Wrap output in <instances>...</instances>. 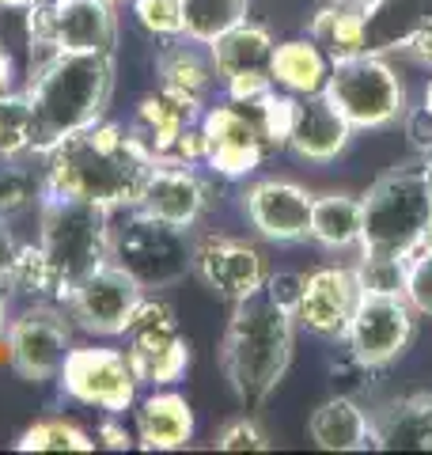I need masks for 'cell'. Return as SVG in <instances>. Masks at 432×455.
<instances>
[{"instance_id": "9c48e42d", "label": "cell", "mask_w": 432, "mask_h": 455, "mask_svg": "<svg viewBox=\"0 0 432 455\" xmlns=\"http://www.w3.org/2000/svg\"><path fill=\"white\" fill-rule=\"evenodd\" d=\"M125 338V357L133 364V372L148 387H171L186 376L190 368V341L182 338L175 307L160 296H144Z\"/></svg>"}, {"instance_id": "7a4b0ae2", "label": "cell", "mask_w": 432, "mask_h": 455, "mask_svg": "<svg viewBox=\"0 0 432 455\" xmlns=\"http://www.w3.org/2000/svg\"><path fill=\"white\" fill-rule=\"evenodd\" d=\"M23 95L31 103V160H42L57 140L107 118L114 95V53H53L27 68Z\"/></svg>"}, {"instance_id": "ee69618b", "label": "cell", "mask_w": 432, "mask_h": 455, "mask_svg": "<svg viewBox=\"0 0 432 455\" xmlns=\"http://www.w3.org/2000/svg\"><path fill=\"white\" fill-rule=\"evenodd\" d=\"M16 239H12V228H8V220L0 217V284H4V277H8V266H12V259H16ZM4 292V289H0Z\"/></svg>"}, {"instance_id": "f1b7e54d", "label": "cell", "mask_w": 432, "mask_h": 455, "mask_svg": "<svg viewBox=\"0 0 432 455\" xmlns=\"http://www.w3.org/2000/svg\"><path fill=\"white\" fill-rule=\"evenodd\" d=\"M308 38L319 42V50L330 57V61H345V57H356L368 50L364 42V12L349 8V4H326L315 12L308 23Z\"/></svg>"}, {"instance_id": "4316f807", "label": "cell", "mask_w": 432, "mask_h": 455, "mask_svg": "<svg viewBox=\"0 0 432 455\" xmlns=\"http://www.w3.org/2000/svg\"><path fill=\"white\" fill-rule=\"evenodd\" d=\"M432 23V0H380L364 12L368 53H395Z\"/></svg>"}, {"instance_id": "52a82bcc", "label": "cell", "mask_w": 432, "mask_h": 455, "mask_svg": "<svg viewBox=\"0 0 432 455\" xmlns=\"http://www.w3.org/2000/svg\"><path fill=\"white\" fill-rule=\"evenodd\" d=\"M326 95L349 118L353 130H391L410 110L406 80L387 61V53L368 50L330 65Z\"/></svg>"}, {"instance_id": "816d5d0a", "label": "cell", "mask_w": 432, "mask_h": 455, "mask_svg": "<svg viewBox=\"0 0 432 455\" xmlns=\"http://www.w3.org/2000/svg\"><path fill=\"white\" fill-rule=\"evenodd\" d=\"M421 103H425V107H428V110H432V80H428V84H425V95H421Z\"/></svg>"}, {"instance_id": "cb8c5ba5", "label": "cell", "mask_w": 432, "mask_h": 455, "mask_svg": "<svg viewBox=\"0 0 432 455\" xmlns=\"http://www.w3.org/2000/svg\"><path fill=\"white\" fill-rule=\"evenodd\" d=\"M156 73H160V88L194 99V103H201V107L209 103V92L216 84L209 46L201 50V42L186 38V35L164 38L160 57H156Z\"/></svg>"}, {"instance_id": "3957f363", "label": "cell", "mask_w": 432, "mask_h": 455, "mask_svg": "<svg viewBox=\"0 0 432 455\" xmlns=\"http://www.w3.org/2000/svg\"><path fill=\"white\" fill-rule=\"evenodd\" d=\"M296 346V311L258 289L232 304L220 338V372L243 406H262L277 391Z\"/></svg>"}, {"instance_id": "8fae6325", "label": "cell", "mask_w": 432, "mask_h": 455, "mask_svg": "<svg viewBox=\"0 0 432 455\" xmlns=\"http://www.w3.org/2000/svg\"><path fill=\"white\" fill-rule=\"evenodd\" d=\"M144 296L148 292H144L122 266H114L107 259V262H99L92 274H84L76 284H72L61 307L68 311V319L76 331L92 334V338H122L129 331V323H133Z\"/></svg>"}, {"instance_id": "1f68e13d", "label": "cell", "mask_w": 432, "mask_h": 455, "mask_svg": "<svg viewBox=\"0 0 432 455\" xmlns=\"http://www.w3.org/2000/svg\"><path fill=\"white\" fill-rule=\"evenodd\" d=\"M42 194H46V179L38 171H31L27 156H20V160L0 156V217L12 220V217H23V212L38 209Z\"/></svg>"}, {"instance_id": "4fadbf2b", "label": "cell", "mask_w": 432, "mask_h": 455, "mask_svg": "<svg viewBox=\"0 0 432 455\" xmlns=\"http://www.w3.org/2000/svg\"><path fill=\"white\" fill-rule=\"evenodd\" d=\"M201 133H205V167L220 179H247L262 167L266 156H273L251 103L224 99L201 110Z\"/></svg>"}, {"instance_id": "d4e9b609", "label": "cell", "mask_w": 432, "mask_h": 455, "mask_svg": "<svg viewBox=\"0 0 432 455\" xmlns=\"http://www.w3.org/2000/svg\"><path fill=\"white\" fill-rule=\"evenodd\" d=\"M330 57L319 50V42L304 38H288L273 46L269 57V76L281 92L288 95H323L330 80Z\"/></svg>"}, {"instance_id": "30bf717a", "label": "cell", "mask_w": 432, "mask_h": 455, "mask_svg": "<svg viewBox=\"0 0 432 455\" xmlns=\"http://www.w3.org/2000/svg\"><path fill=\"white\" fill-rule=\"evenodd\" d=\"M57 387L65 398L107 414H125L137 406L140 379L129 364L125 349L110 346H72L68 357L57 372Z\"/></svg>"}, {"instance_id": "e0dca14e", "label": "cell", "mask_w": 432, "mask_h": 455, "mask_svg": "<svg viewBox=\"0 0 432 455\" xmlns=\"http://www.w3.org/2000/svg\"><path fill=\"white\" fill-rule=\"evenodd\" d=\"M212 205V182L197 164H152L140 187L137 205L144 217H156L175 228H194Z\"/></svg>"}, {"instance_id": "ab89813d", "label": "cell", "mask_w": 432, "mask_h": 455, "mask_svg": "<svg viewBox=\"0 0 432 455\" xmlns=\"http://www.w3.org/2000/svg\"><path fill=\"white\" fill-rule=\"evenodd\" d=\"M402 130H406L413 152L432 156V110H428L425 103L406 110V118H402Z\"/></svg>"}, {"instance_id": "ba28073f", "label": "cell", "mask_w": 432, "mask_h": 455, "mask_svg": "<svg viewBox=\"0 0 432 455\" xmlns=\"http://www.w3.org/2000/svg\"><path fill=\"white\" fill-rule=\"evenodd\" d=\"M118 12L114 0H38L27 8L31 65L53 53H114Z\"/></svg>"}, {"instance_id": "b9f144b4", "label": "cell", "mask_w": 432, "mask_h": 455, "mask_svg": "<svg viewBox=\"0 0 432 455\" xmlns=\"http://www.w3.org/2000/svg\"><path fill=\"white\" fill-rule=\"evenodd\" d=\"M114 418H118V414H110L103 425H99L95 444H103V448H110V451H129V448L137 444V440H133V433H129V429H122V425L114 421Z\"/></svg>"}, {"instance_id": "4dcf8cb0", "label": "cell", "mask_w": 432, "mask_h": 455, "mask_svg": "<svg viewBox=\"0 0 432 455\" xmlns=\"http://www.w3.org/2000/svg\"><path fill=\"white\" fill-rule=\"evenodd\" d=\"M251 16V0H182V35L209 46Z\"/></svg>"}, {"instance_id": "5b68a950", "label": "cell", "mask_w": 432, "mask_h": 455, "mask_svg": "<svg viewBox=\"0 0 432 455\" xmlns=\"http://www.w3.org/2000/svg\"><path fill=\"white\" fill-rule=\"evenodd\" d=\"M360 205H364L360 247L395 251L410 259L421 247L425 228L432 220V190L425 182V167L406 164V167L383 171L368 187V194L360 197Z\"/></svg>"}, {"instance_id": "603a6c76", "label": "cell", "mask_w": 432, "mask_h": 455, "mask_svg": "<svg viewBox=\"0 0 432 455\" xmlns=\"http://www.w3.org/2000/svg\"><path fill=\"white\" fill-rule=\"evenodd\" d=\"M308 436L323 451H368L372 444V414L353 395H330L308 418Z\"/></svg>"}, {"instance_id": "f6af8a7d", "label": "cell", "mask_w": 432, "mask_h": 455, "mask_svg": "<svg viewBox=\"0 0 432 455\" xmlns=\"http://www.w3.org/2000/svg\"><path fill=\"white\" fill-rule=\"evenodd\" d=\"M16 88V61H12V53L0 46V95H8Z\"/></svg>"}, {"instance_id": "ac0fdd59", "label": "cell", "mask_w": 432, "mask_h": 455, "mask_svg": "<svg viewBox=\"0 0 432 455\" xmlns=\"http://www.w3.org/2000/svg\"><path fill=\"white\" fill-rule=\"evenodd\" d=\"M311 205L315 194L288 179H258L243 190V212L269 243H304L311 235Z\"/></svg>"}, {"instance_id": "ffe728a7", "label": "cell", "mask_w": 432, "mask_h": 455, "mask_svg": "<svg viewBox=\"0 0 432 455\" xmlns=\"http://www.w3.org/2000/svg\"><path fill=\"white\" fill-rule=\"evenodd\" d=\"M349 118L330 103V95H296L292 133H288V152L304 164H330L349 148L353 140Z\"/></svg>"}, {"instance_id": "d6986e66", "label": "cell", "mask_w": 432, "mask_h": 455, "mask_svg": "<svg viewBox=\"0 0 432 455\" xmlns=\"http://www.w3.org/2000/svg\"><path fill=\"white\" fill-rule=\"evenodd\" d=\"M197 122H201V103L160 88V92L140 99L137 110H133V122H129L125 130L144 148V156H148L152 164H164V160H171L179 137Z\"/></svg>"}, {"instance_id": "8992f818", "label": "cell", "mask_w": 432, "mask_h": 455, "mask_svg": "<svg viewBox=\"0 0 432 455\" xmlns=\"http://www.w3.org/2000/svg\"><path fill=\"white\" fill-rule=\"evenodd\" d=\"M110 262L122 266L144 292L171 289L194 269L190 228H175L144 217L140 209H125L122 220H110Z\"/></svg>"}, {"instance_id": "2e32d148", "label": "cell", "mask_w": 432, "mask_h": 455, "mask_svg": "<svg viewBox=\"0 0 432 455\" xmlns=\"http://www.w3.org/2000/svg\"><path fill=\"white\" fill-rule=\"evenodd\" d=\"M360 281L353 266H319L304 274V289H300L296 304V326H304L308 334L341 341L349 331V319L360 304Z\"/></svg>"}, {"instance_id": "6da1fadb", "label": "cell", "mask_w": 432, "mask_h": 455, "mask_svg": "<svg viewBox=\"0 0 432 455\" xmlns=\"http://www.w3.org/2000/svg\"><path fill=\"white\" fill-rule=\"evenodd\" d=\"M42 160H46L42 179H46L50 194L76 197V202L99 205L107 212L133 209L152 167L125 125L107 118L57 140Z\"/></svg>"}, {"instance_id": "7dc6e473", "label": "cell", "mask_w": 432, "mask_h": 455, "mask_svg": "<svg viewBox=\"0 0 432 455\" xmlns=\"http://www.w3.org/2000/svg\"><path fill=\"white\" fill-rule=\"evenodd\" d=\"M334 4H349V8H360V12H368L372 4H380V0H334Z\"/></svg>"}, {"instance_id": "f907efd6", "label": "cell", "mask_w": 432, "mask_h": 455, "mask_svg": "<svg viewBox=\"0 0 432 455\" xmlns=\"http://www.w3.org/2000/svg\"><path fill=\"white\" fill-rule=\"evenodd\" d=\"M421 247H425V251H432V220H428V228H425V239H421Z\"/></svg>"}, {"instance_id": "60d3db41", "label": "cell", "mask_w": 432, "mask_h": 455, "mask_svg": "<svg viewBox=\"0 0 432 455\" xmlns=\"http://www.w3.org/2000/svg\"><path fill=\"white\" fill-rule=\"evenodd\" d=\"M224 88H228V99H236V103H251V99L266 95L269 88H277V84H273L269 73H243V76L224 80Z\"/></svg>"}, {"instance_id": "74e56055", "label": "cell", "mask_w": 432, "mask_h": 455, "mask_svg": "<svg viewBox=\"0 0 432 455\" xmlns=\"http://www.w3.org/2000/svg\"><path fill=\"white\" fill-rule=\"evenodd\" d=\"M330 372H334V395H353L356 398L372 383V372H376V368H368L364 361H356L353 349L341 341V353L330 361Z\"/></svg>"}, {"instance_id": "d6a6232c", "label": "cell", "mask_w": 432, "mask_h": 455, "mask_svg": "<svg viewBox=\"0 0 432 455\" xmlns=\"http://www.w3.org/2000/svg\"><path fill=\"white\" fill-rule=\"evenodd\" d=\"M353 269L364 296H406V269H410L406 254L360 247V259Z\"/></svg>"}, {"instance_id": "83f0119b", "label": "cell", "mask_w": 432, "mask_h": 455, "mask_svg": "<svg viewBox=\"0 0 432 455\" xmlns=\"http://www.w3.org/2000/svg\"><path fill=\"white\" fill-rule=\"evenodd\" d=\"M364 235V205L353 194H319L311 205V243L326 251L360 247Z\"/></svg>"}, {"instance_id": "681fc988", "label": "cell", "mask_w": 432, "mask_h": 455, "mask_svg": "<svg viewBox=\"0 0 432 455\" xmlns=\"http://www.w3.org/2000/svg\"><path fill=\"white\" fill-rule=\"evenodd\" d=\"M421 167H425V182H428V190H432V156H425Z\"/></svg>"}, {"instance_id": "484cf974", "label": "cell", "mask_w": 432, "mask_h": 455, "mask_svg": "<svg viewBox=\"0 0 432 455\" xmlns=\"http://www.w3.org/2000/svg\"><path fill=\"white\" fill-rule=\"evenodd\" d=\"M273 35L262 23L243 20L232 31H224L220 38L209 42V57L216 68V80H232L243 73H269V57H273Z\"/></svg>"}, {"instance_id": "277c9868", "label": "cell", "mask_w": 432, "mask_h": 455, "mask_svg": "<svg viewBox=\"0 0 432 455\" xmlns=\"http://www.w3.org/2000/svg\"><path fill=\"white\" fill-rule=\"evenodd\" d=\"M110 220L114 212L76 202L65 194H42L38 202V247L57 277L61 300L84 274L110 259Z\"/></svg>"}, {"instance_id": "7c38bea8", "label": "cell", "mask_w": 432, "mask_h": 455, "mask_svg": "<svg viewBox=\"0 0 432 455\" xmlns=\"http://www.w3.org/2000/svg\"><path fill=\"white\" fill-rule=\"evenodd\" d=\"M72 319L61 304H27L4 331V349L12 372L27 383L57 379L61 364L72 349Z\"/></svg>"}, {"instance_id": "8d00e7d4", "label": "cell", "mask_w": 432, "mask_h": 455, "mask_svg": "<svg viewBox=\"0 0 432 455\" xmlns=\"http://www.w3.org/2000/svg\"><path fill=\"white\" fill-rule=\"evenodd\" d=\"M406 300L417 315L432 319V251L417 247L410 254V269H406Z\"/></svg>"}, {"instance_id": "7402d4cb", "label": "cell", "mask_w": 432, "mask_h": 455, "mask_svg": "<svg viewBox=\"0 0 432 455\" xmlns=\"http://www.w3.org/2000/svg\"><path fill=\"white\" fill-rule=\"evenodd\" d=\"M194 440V410L179 391H152L137 403V448L179 451Z\"/></svg>"}, {"instance_id": "f35d334b", "label": "cell", "mask_w": 432, "mask_h": 455, "mask_svg": "<svg viewBox=\"0 0 432 455\" xmlns=\"http://www.w3.org/2000/svg\"><path fill=\"white\" fill-rule=\"evenodd\" d=\"M216 448H220V451H266L269 436L258 429V421L236 418V421H228L220 429V436H216Z\"/></svg>"}, {"instance_id": "7bdbcfd3", "label": "cell", "mask_w": 432, "mask_h": 455, "mask_svg": "<svg viewBox=\"0 0 432 455\" xmlns=\"http://www.w3.org/2000/svg\"><path fill=\"white\" fill-rule=\"evenodd\" d=\"M402 50H406V57H410L413 65L432 68V23H428V27H421V31H417V35H413Z\"/></svg>"}, {"instance_id": "44dd1931", "label": "cell", "mask_w": 432, "mask_h": 455, "mask_svg": "<svg viewBox=\"0 0 432 455\" xmlns=\"http://www.w3.org/2000/svg\"><path fill=\"white\" fill-rule=\"evenodd\" d=\"M372 444L383 451H432V391H410L372 414Z\"/></svg>"}, {"instance_id": "e575fe53", "label": "cell", "mask_w": 432, "mask_h": 455, "mask_svg": "<svg viewBox=\"0 0 432 455\" xmlns=\"http://www.w3.org/2000/svg\"><path fill=\"white\" fill-rule=\"evenodd\" d=\"M16 448L20 451H95V440L76 421L42 418L16 440Z\"/></svg>"}, {"instance_id": "5bb4252c", "label": "cell", "mask_w": 432, "mask_h": 455, "mask_svg": "<svg viewBox=\"0 0 432 455\" xmlns=\"http://www.w3.org/2000/svg\"><path fill=\"white\" fill-rule=\"evenodd\" d=\"M417 338V311L406 296H360V304L345 331V346L368 368L395 364Z\"/></svg>"}, {"instance_id": "9a60e30c", "label": "cell", "mask_w": 432, "mask_h": 455, "mask_svg": "<svg viewBox=\"0 0 432 455\" xmlns=\"http://www.w3.org/2000/svg\"><path fill=\"white\" fill-rule=\"evenodd\" d=\"M190 274L216 292L220 300L236 304L247 300L258 289H266L269 281V262L247 239L236 235H201L194 243V269Z\"/></svg>"}, {"instance_id": "f546056e", "label": "cell", "mask_w": 432, "mask_h": 455, "mask_svg": "<svg viewBox=\"0 0 432 455\" xmlns=\"http://www.w3.org/2000/svg\"><path fill=\"white\" fill-rule=\"evenodd\" d=\"M4 296H23V300L31 304H61V289H57V277L46 262V254H42L38 243H20L16 247V259L8 266V277H4Z\"/></svg>"}, {"instance_id": "836d02e7", "label": "cell", "mask_w": 432, "mask_h": 455, "mask_svg": "<svg viewBox=\"0 0 432 455\" xmlns=\"http://www.w3.org/2000/svg\"><path fill=\"white\" fill-rule=\"evenodd\" d=\"M31 140H35V122H31V103H27L23 88H12L0 95V156L31 160Z\"/></svg>"}, {"instance_id": "c3c4849f", "label": "cell", "mask_w": 432, "mask_h": 455, "mask_svg": "<svg viewBox=\"0 0 432 455\" xmlns=\"http://www.w3.org/2000/svg\"><path fill=\"white\" fill-rule=\"evenodd\" d=\"M38 0H0V8H31Z\"/></svg>"}, {"instance_id": "d590c367", "label": "cell", "mask_w": 432, "mask_h": 455, "mask_svg": "<svg viewBox=\"0 0 432 455\" xmlns=\"http://www.w3.org/2000/svg\"><path fill=\"white\" fill-rule=\"evenodd\" d=\"M133 16L152 38L182 35V0H133Z\"/></svg>"}, {"instance_id": "bcb514c9", "label": "cell", "mask_w": 432, "mask_h": 455, "mask_svg": "<svg viewBox=\"0 0 432 455\" xmlns=\"http://www.w3.org/2000/svg\"><path fill=\"white\" fill-rule=\"evenodd\" d=\"M4 331H8V296L0 292V338H4Z\"/></svg>"}, {"instance_id": "f5cc1de1", "label": "cell", "mask_w": 432, "mask_h": 455, "mask_svg": "<svg viewBox=\"0 0 432 455\" xmlns=\"http://www.w3.org/2000/svg\"><path fill=\"white\" fill-rule=\"evenodd\" d=\"M114 4H118V0H114Z\"/></svg>"}]
</instances>
